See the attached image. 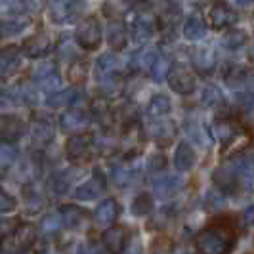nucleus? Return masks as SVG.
<instances>
[{
    "label": "nucleus",
    "mask_w": 254,
    "mask_h": 254,
    "mask_svg": "<svg viewBox=\"0 0 254 254\" xmlns=\"http://www.w3.org/2000/svg\"><path fill=\"white\" fill-rule=\"evenodd\" d=\"M212 134L222 143H228V141H231L239 134V128H237V125L233 121H229V119H216L214 125H212Z\"/></svg>",
    "instance_id": "26"
},
{
    "label": "nucleus",
    "mask_w": 254,
    "mask_h": 254,
    "mask_svg": "<svg viewBox=\"0 0 254 254\" xmlns=\"http://www.w3.org/2000/svg\"><path fill=\"white\" fill-rule=\"evenodd\" d=\"M92 151H94V145H92V138L84 132H78L69 136V140L65 143V155L69 159V163L80 166L86 165L90 159H92Z\"/></svg>",
    "instance_id": "2"
},
{
    "label": "nucleus",
    "mask_w": 254,
    "mask_h": 254,
    "mask_svg": "<svg viewBox=\"0 0 254 254\" xmlns=\"http://www.w3.org/2000/svg\"><path fill=\"white\" fill-rule=\"evenodd\" d=\"M247 78H249V75L243 67H231L229 71H226V76H224L226 84L233 90L241 88L243 84H247Z\"/></svg>",
    "instance_id": "38"
},
{
    "label": "nucleus",
    "mask_w": 254,
    "mask_h": 254,
    "mask_svg": "<svg viewBox=\"0 0 254 254\" xmlns=\"http://www.w3.org/2000/svg\"><path fill=\"white\" fill-rule=\"evenodd\" d=\"M212 182H214V186L224 195H233V193L239 191L243 180L237 176V172L233 170V166L224 165V166H218L216 170L212 172Z\"/></svg>",
    "instance_id": "6"
},
{
    "label": "nucleus",
    "mask_w": 254,
    "mask_h": 254,
    "mask_svg": "<svg viewBox=\"0 0 254 254\" xmlns=\"http://www.w3.org/2000/svg\"><path fill=\"white\" fill-rule=\"evenodd\" d=\"M113 178L119 186H130V184L136 182V174H134V170H130V168H115Z\"/></svg>",
    "instance_id": "43"
},
{
    "label": "nucleus",
    "mask_w": 254,
    "mask_h": 254,
    "mask_svg": "<svg viewBox=\"0 0 254 254\" xmlns=\"http://www.w3.org/2000/svg\"><path fill=\"white\" fill-rule=\"evenodd\" d=\"M170 69H172L170 60L165 58V56H159V58H157V62H155V65H153V69H151L153 80H155V82H161L165 76H168Z\"/></svg>",
    "instance_id": "40"
},
{
    "label": "nucleus",
    "mask_w": 254,
    "mask_h": 254,
    "mask_svg": "<svg viewBox=\"0 0 254 254\" xmlns=\"http://www.w3.org/2000/svg\"><path fill=\"white\" fill-rule=\"evenodd\" d=\"M235 245V235L226 224L204 228L195 237V247L201 254H229Z\"/></svg>",
    "instance_id": "1"
},
{
    "label": "nucleus",
    "mask_w": 254,
    "mask_h": 254,
    "mask_svg": "<svg viewBox=\"0 0 254 254\" xmlns=\"http://www.w3.org/2000/svg\"><path fill=\"white\" fill-rule=\"evenodd\" d=\"M141 141H143V134H141L140 127H136V123L125 127V134L121 138L123 151H127V155H136L140 149Z\"/></svg>",
    "instance_id": "22"
},
{
    "label": "nucleus",
    "mask_w": 254,
    "mask_h": 254,
    "mask_svg": "<svg viewBox=\"0 0 254 254\" xmlns=\"http://www.w3.org/2000/svg\"><path fill=\"white\" fill-rule=\"evenodd\" d=\"M243 222H245V226H254V204L243 210Z\"/></svg>",
    "instance_id": "50"
},
{
    "label": "nucleus",
    "mask_w": 254,
    "mask_h": 254,
    "mask_svg": "<svg viewBox=\"0 0 254 254\" xmlns=\"http://www.w3.org/2000/svg\"><path fill=\"white\" fill-rule=\"evenodd\" d=\"M251 56H253V60H254V44H253V54H251Z\"/></svg>",
    "instance_id": "55"
},
{
    "label": "nucleus",
    "mask_w": 254,
    "mask_h": 254,
    "mask_svg": "<svg viewBox=\"0 0 254 254\" xmlns=\"http://www.w3.org/2000/svg\"><path fill=\"white\" fill-rule=\"evenodd\" d=\"M29 23H31V19L27 15H13V17H8V19H2L0 21V37L2 38L15 37L23 29H27Z\"/></svg>",
    "instance_id": "25"
},
{
    "label": "nucleus",
    "mask_w": 254,
    "mask_h": 254,
    "mask_svg": "<svg viewBox=\"0 0 254 254\" xmlns=\"http://www.w3.org/2000/svg\"><path fill=\"white\" fill-rule=\"evenodd\" d=\"M52 48H54V38L46 31H38V33L31 35L23 42V52H25L29 58H35V60L46 56Z\"/></svg>",
    "instance_id": "11"
},
{
    "label": "nucleus",
    "mask_w": 254,
    "mask_h": 254,
    "mask_svg": "<svg viewBox=\"0 0 254 254\" xmlns=\"http://www.w3.org/2000/svg\"><path fill=\"white\" fill-rule=\"evenodd\" d=\"M191 65L199 75H210L216 67V56L210 48H193L191 50Z\"/></svg>",
    "instance_id": "17"
},
{
    "label": "nucleus",
    "mask_w": 254,
    "mask_h": 254,
    "mask_svg": "<svg viewBox=\"0 0 254 254\" xmlns=\"http://www.w3.org/2000/svg\"><path fill=\"white\" fill-rule=\"evenodd\" d=\"M62 218L60 214H48V216H44L40 220V231L44 233V235H54V233H58L60 228H62Z\"/></svg>",
    "instance_id": "41"
},
{
    "label": "nucleus",
    "mask_w": 254,
    "mask_h": 254,
    "mask_svg": "<svg viewBox=\"0 0 254 254\" xmlns=\"http://www.w3.org/2000/svg\"><path fill=\"white\" fill-rule=\"evenodd\" d=\"M170 109H172V102L165 94L153 96L149 100V105H147V113L151 117H165L166 113H170Z\"/></svg>",
    "instance_id": "30"
},
{
    "label": "nucleus",
    "mask_w": 254,
    "mask_h": 254,
    "mask_svg": "<svg viewBox=\"0 0 254 254\" xmlns=\"http://www.w3.org/2000/svg\"><path fill=\"white\" fill-rule=\"evenodd\" d=\"M75 38H76V44H78L80 48H84V50H88V52L98 50L103 40L100 21H98L96 17H86L84 21H80L78 27H76Z\"/></svg>",
    "instance_id": "3"
},
{
    "label": "nucleus",
    "mask_w": 254,
    "mask_h": 254,
    "mask_svg": "<svg viewBox=\"0 0 254 254\" xmlns=\"http://www.w3.org/2000/svg\"><path fill=\"white\" fill-rule=\"evenodd\" d=\"M239 6H251V4H254V0H235Z\"/></svg>",
    "instance_id": "54"
},
{
    "label": "nucleus",
    "mask_w": 254,
    "mask_h": 254,
    "mask_svg": "<svg viewBox=\"0 0 254 254\" xmlns=\"http://www.w3.org/2000/svg\"><path fill=\"white\" fill-rule=\"evenodd\" d=\"M119 212H121V206L119 203L115 201V199H105L102 203L96 206V210H94V224L96 226H100V228H111L115 224V220L119 218Z\"/></svg>",
    "instance_id": "14"
},
{
    "label": "nucleus",
    "mask_w": 254,
    "mask_h": 254,
    "mask_svg": "<svg viewBox=\"0 0 254 254\" xmlns=\"http://www.w3.org/2000/svg\"><path fill=\"white\" fill-rule=\"evenodd\" d=\"M201 102H203V105H206V107H220V105H224V94H222L220 88L208 84V86L203 88Z\"/></svg>",
    "instance_id": "37"
},
{
    "label": "nucleus",
    "mask_w": 254,
    "mask_h": 254,
    "mask_svg": "<svg viewBox=\"0 0 254 254\" xmlns=\"http://www.w3.org/2000/svg\"><path fill=\"white\" fill-rule=\"evenodd\" d=\"M153 210V199L149 193H140L132 201V214L134 216H145Z\"/></svg>",
    "instance_id": "39"
},
{
    "label": "nucleus",
    "mask_w": 254,
    "mask_h": 254,
    "mask_svg": "<svg viewBox=\"0 0 254 254\" xmlns=\"http://www.w3.org/2000/svg\"><path fill=\"white\" fill-rule=\"evenodd\" d=\"M13 157H15V151H13L12 143L0 141V170L2 168H8V166L12 165Z\"/></svg>",
    "instance_id": "44"
},
{
    "label": "nucleus",
    "mask_w": 254,
    "mask_h": 254,
    "mask_svg": "<svg viewBox=\"0 0 254 254\" xmlns=\"http://www.w3.org/2000/svg\"><path fill=\"white\" fill-rule=\"evenodd\" d=\"M245 44H247V33L241 29H229L222 37V46L226 50H239Z\"/></svg>",
    "instance_id": "32"
},
{
    "label": "nucleus",
    "mask_w": 254,
    "mask_h": 254,
    "mask_svg": "<svg viewBox=\"0 0 254 254\" xmlns=\"http://www.w3.org/2000/svg\"><path fill=\"white\" fill-rule=\"evenodd\" d=\"M182 188V182H180L178 176H163V178L155 180V184H153V190H155V195L157 197H161V199H170V197H174L176 193L180 191Z\"/></svg>",
    "instance_id": "23"
},
{
    "label": "nucleus",
    "mask_w": 254,
    "mask_h": 254,
    "mask_svg": "<svg viewBox=\"0 0 254 254\" xmlns=\"http://www.w3.org/2000/svg\"><path fill=\"white\" fill-rule=\"evenodd\" d=\"M176 132H178V128L172 121H155V123H151V128H149V136L161 147L170 145L174 136H176Z\"/></svg>",
    "instance_id": "19"
},
{
    "label": "nucleus",
    "mask_w": 254,
    "mask_h": 254,
    "mask_svg": "<svg viewBox=\"0 0 254 254\" xmlns=\"http://www.w3.org/2000/svg\"><path fill=\"white\" fill-rule=\"evenodd\" d=\"M84 10L82 0H52L50 2V17L56 23H67L78 17Z\"/></svg>",
    "instance_id": "4"
},
{
    "label": "nucleus",
    "mask_w": 254,
    "mask_h": 254,
    "mask_svg": "<svg viewBox=\"0 0 254 254\" xmlns=\"http://www.w3.org/2000/svg\"><path fill=\"white\" fill-rule=\"evenodd\" d=\"M19 64H21L19 48L8 46V48L0 50V80H8L17 71Z\"/></svg>",
    "instance_id": "18"
},
{
    "label": "nucleus",
    "mask_w": 254,
    "mask_h": 254,
    "mask_svg": "<svg viewBox=\"0 0 254 254\" xmlns=\"http://www.w3.org/2000/svg\"><path fill=\"white\" fill-rule=\"evenodd\" d=\"M155 29H157V23L151 15L147 13H138L134 19H132V27H130V35H132V40L136 44H145L149 38L155 35Z\"/></svg>",
    "instance_id": "12"
},
{
    "label": "nucleus",
    "mask_w": 254,
    "mask_h": 254,
    "mask_svg": "<svg viewBox=\"0 0 254 254\" xmlns=\"http://www.w3.org/2000/svg\"><path fill=\"white\" fill-rule=\"evenodd\" d=\"M188 132H190L191 138L197 140L199 143H203V141L206 140V132H204V128L201 127L199 121H191V123H188Z\"/></svg>",
    "instance_id": "46"
},
{
    "label": "nucleus",
    "mask_w": 254,
    "mask_h": 254,
    "mask_svg": "<svg viewBox=\"0 0 254 254\" xmlns=\"http://www.w3.org/2000/svg\"><path fill=\"white\" fill-rule=\"evenodd\" d=\"M56 128L48 117H35L33 119V127H31V143L35 149H46L54 140Z\"/></svg>",
    "instance_id": "5"
},
{
    "label": "nucleus",
    "mask_w": 254,
    "mask_h": 254,
    "mask_svg": "<svg viewBox=\"0 0 254 254\" xmlns=\"http://www.w3.org/2000/svg\"><path fill=\"white\" fill-rule=\"evenodd\" d=\"M182 33L188 40H201L206 33V25H204V19L199 13H191L190 17L184 21L182 27Z\"/></svg>",
    "instance_id": "24"
},
{
    "label": "nucleus",
    "mask_w": 254,
    "mask_h": 254,
    "mask_svg": "<svg viewBox=\"0 0 254 254\" xmlns=\"http://www.w3.org/2000/svg\"><path fill=\"white\" fill-rule=\"evenodd\" d=\"M159 21H161V25L165 27V29L166 27H168V29H172V27L180 21V8L174 4V2H165V4L161 6Z\"/></svg>",
    "instance_id": "31"
},
{
    "label": "nucleus",
    "mask_w": 254,
    "mask_h": 254,
    "mask_svg": "<svg viewBox=\"0 0 254 254\" xmlns=\"http://www.w3.org/2000/svg\"><path fill=\"white\" fill-rule=\"evenodd\" d=\"M206 203H208V206H212V208H218V206H222V204H224V199H222L220 195L208 193V195H206Z\"/></svg>",
    "instance_id": "51"
},
{
    "label": "nucleus",
    "mask_w": 254,
    "mask_h": 254,
    "mask_svg": "<svg viewBox=\"0 0 254 254\" xmlns=\"http://www.w3.org/2000/svg\"><path fill=\"white\" fill-rule=\"evenodd\" d=\"M253 186H254V178H253Z\"/></svg>",
    "instance_id": "57"
},
{
    "label": "nucleus",
    "mask_w": 254,
    "mask_h": 254,
    "mask_svg": "<svg viewBox=\"0 0 254 254\" xmlns=\"http://www.w3.org/2000/svg\"><path fill=\"white\" fill-rule=\"evenodd\" d=\"M88 115L84 113L80 107H71L62 113L60 117V127L65 132H71V134H78L80 130L88 127Z\"/></svg>",
    "instance_id": "15"
},
{
    "label": "nucleus",
    "mask_w": 254,
    "mask_h": 254,
    "mask_svg": "<svg viewBox=\"0 0 254 254\" xmlns=\"http://www.w3.org/2000/svg\"><path fill=\"white\" fill-rule=\"evenodd\" d=\"M35 82H37L38 90L48 92V94L52 96V94L60 92V86H62V76H60V73H58V71H54V73H50V75L37 78Z\"/></svg>",
    "instance_id": "35"
},
{
    "label": "nucleus",
    "mask_w": 254,
    "mask_h": 254,
    "mask_svg": "<svg viewBox=\"0 0 254 254\" xmlns=\"http://www.w3.org/2000/svg\"><path fill=\"white\" fill-rule=\"evenodd\" d=\"M105 191V178H103L100 172H96L90 180H86L84 184H80L75 190V199L78 201H92V199H98Z\"/></svg>",
    "instance_id": "16"
},
{
    "label": "nucleus",
    "mask_w": 254,
    "mask_h": 254,
    "mask_svg": "<svg viewBox=\"0 0 254 254\" xmlns=\"http://www.w3.org/2000/svg\"><path fill=\"white\" fill-rule=\"evenodd\" d=\"M27 130V125L13 115H4L0 117V141L4 143H13V141L21 140Z\"/></svg>",
    "instance_id": "10"
},
{
    "label": "nucleus",
    "mask_w": 254,
    "mask_h": 254,
    "mask_svg": "<svg viewBox=\"0 0 254 254\" xmlns=\"http://www.w3.org/2000/svg\"><path fill=\"white\" fill-rule=\"evenodd\" d=\"M119 67V60L113 54H103L102 58L98 60V71L102 73V76L105 75H113Z\"/></svg>",
    "instance_id": "42"
},
{
    "label": "nucleus",
    "mask_w": 254,
    "mask_h": 254,
    "mask_svg": "<svg viewBox=\"0 0 254 254\" xmlns=\"http://www.w3.org/2000/svg\"><path fill=\"white\" fill-rule=\"evenodd\" d=\"M60 218H62L65 228L78 229L84 226V222L88 220V214H86V210L78 208L75 204H64V206H60Z\"/></svg>",
    "instance_id": "21"
},
{
    "label": "nucleus",
    "mask_w": 254,
    "mask_h": 254,
    "mask_svg": "<svg viewBox=\"0 0 254 254\" xmlns=\"http://www.w3.org/2000/svg\"><path fill=\"white\" fill-rule=\"evenodd\" d=\"M69 188H71V172H67V170L56 172L48 180V190L52 195H65Z\"/></svg>",
    "instance_id": "29"
},
{
    "label": "nucleus",
    "mask_w": 254,
    "mask_h": 254,
    "mask_svg": "<svg viewBox=\"0 0 254 254\" xmlns=\"http://www.w3.org/2000/svg\"><path fill=\"white\" fill-rule=\"evenodd\" d=\"M100 90H102L105 96H115L121 90V82L113 75H105V80L100 82Z\"/></svg>",
    "instance_id": "45"
},
{
    "label": "nucleus",
    "mask_w": 254,
    "mask_h": 254,
    "mask_svg": "<svg viewBox=\"0 0 254 254\" xmlns=\"http://www.w3.org/2000/svg\"><path fill=\"white\" fill-rule=\"evenodd\" d=\"M174 165L182 172L193 168V165H195V151H193V147H191L190 143L182 141L178 145V149L174 153Z\"/></svg>",
    "instance_id": "28"
},
{
    "label": "nucleus",
    "mask_w": 254,
    "mask_h": 254,
    "mask_svg": "<svg viewBox=\"0 0 254 254\" xmlns=\"http://www.w3.org/2000/svg\"><path fill=\"white\" fill-rule=\"evenodd\" d=\"M235 19H237V15L233 12V8L229 6L228 2H224V0L214 2L210 6V10H208V23H210L212 29H216V31L233 25Z\"/></svg>",
    "instance_id": "9"
},
{
    "label": "nucleus",
    "mask_w": 254,
    "mask_h": 254,
    "mask_svg": "<svg viewBox=\"0 0 254 254\" xmlns=\"http://www.w3.org/2000/svg\"><path fill=\"white\" fill-rule=\"evenodd\" d=\"M130 6H134V8H138V10H145V8H149L153 4V0H127Z\"/></svg>",
    "instance_id": "53"
},
{
    "label": "nucleus",
    "mask_w": 254,
    "mask_h": 254,
    "mask_svg": "<svg viewBox=\"0 0 254 254\" xmlns=\"http://www.w3.org/2000/svg\"><path fill=\"white\" fill-rule=\"evenodd\" d=\"M157 58H159V52L155 50V48H143V50L134 58V60H136L134 64L138 65V71H149V73H151Z\"/></svg>",
    "instance_id": "36"
},
{
    "label": "nucleus",
    "mask_w": 254,
    "mask_h": 254,
    "mask_svg": "<svg viewBox=\"0 0 254 254\" xmlns=\"http://www.w3.org/2000/svg\"><path fill=\"white\" fill-rule=\"evenodd\" d=\"M86 75H88V64L82 58H73V64L69 65V71H67L69 80L75 84H82L86 80Z\"/></svg>",
    "instance_id": "33"
},
{
    "label": "nucleus",
    "mask_w": 254,
    "mask_h": 254,
    "mask_svg": "<svg viewBox=\"0 0 254 254\" xmlns=\"http://www.w3.org/2000/svg\"><path fill=\"white\" fill-rule=\"evenodd\" d=\"M168 84L170 88L174 90L176 94H182V96H188L195 90V76L188 71V67L184 65H172L170 73H168Z\"/></svg>",
    "instance_id": "8"
},
{
    "label": "nucleus",
    "mask_w": 254,
    "mask_h": 254,
    "mask_svg": "<svg viewBox=\"0 0 254 254\" xmlns=\"http://www.w3.org/2000/svg\"><path fill=\"white\" fill-rule=\"evenodd\" d=\"M92 115L96 117V119H100V123H111L115 121L113 119V111H111V107H109V102L105 100V98H98V100H94L92 102Z\"/></svg>",
    "instance_id": "34"
},
{
    "label": "nucleus",
    "mask_w": 254,
    "mask_h": 254,
    "mask_svg": "<svg viewBox=\"0 0 254 254\" xmlns=\"http://www.w3.org/2000/svg\"><path fill=\"white\" fill-rule=\"evenodd\" d=\"M33 241H35V228L33 226H19L8 235V239L4 243V251L13 254L23 253L33 245Z\"/></svg>",
    "instance_id": "7"
},
{
    "label": "nucleus",
    "mask_w": 254,
    "mask_h": 254,
    "mask_svg": "<svg viewBox=\"0 0 254 254\" xmlns=\"http://www.w3.org/2000/svg\"><path fill=\"white\" fill-rule=\"evenodd\" d=\"M127 241H128V233L123 226H111V228H107L103 231L102 245L109 254L125 253Z\"/></svg>",
    "instance_id": "13"
},
{
    "label": "nucleus",
    "mask_w": 254,
    "mask_h": 254,
    "mask_svg": "<svg viewBox=\"0 0 254 254\" xmlns=\"http://www.w3.org/2000/svg\"><path fill=\"white\" fill-rule=\"evenodd\" d=\"M165 165L166 163H165V157H163V155L151 157V161H149V168H153V170H161Z\"/></svg>",
    "instance_id": "52"
},
{
    "label": "nucleus",
    "mask_w": 254,
    "mask_h": 254,
    "mask_svg": "<svg viewBox=\"0 0 254 254\" xmlns=\"http://www.w3.org/2000/svg\"><path fill=\"white\" fill-rule=\"evenodd\" d=\"M2 2H8V0H0V4H2Z\"/></svg>",
    "instance_id": "56"
},
{
    "label": "nucleus",
    "mask_w": 254,
    "mask_h": 254,
    "mask_svg": "<svg viewBox=\"0 0 254 254\" xmlns=\"http://www.w3.org/2000/svg\"><path fill=\"white\" fill-rule=\"evenodd\" d=\"M46 0H25V8L29 13H38L44 10Z\"/></svg>",
    "instance_id": "49"
},
{
    "label": "nucleus",
    "mask_w": 254,
    "mask_h": 254,
    "mask_svg": "<svg viewBox=\"0 0 254 254\" xmlns=\"http://www.w3.org/2000/svg\"><path fill=\"white\" fill-rule=\"evenodd\" d=\"M103 253V245L96 241H86L80 249V254H102Z\"/></svg>",
    "instance_id": "48"
},
{
    "label": "nucleus",
    "mask_w": 254,
    "mask_h": 254,
    "mask_svg": "<svg viewBox=\"0 0 254 254\" xmlns=\"http://www.w3.org/2000/svg\"><path fill=\"white\" fill-rule=\"evenodd\" d=\"M82 102V94L78 90H60L56 94H52L48 98V105L50 107H64V105H78Z\"/></svg>",
    "instance_id": "27"
},
{
    "label": "nucleus",
    "mask_w": 254,
    "mask_h": 254,
    "mask_svg": "<svg viewBox=\"0 0 254 254\" xmlns=\"http://www.w3.org/2000/svg\"><path fill=\"white\" fill-rule=\"evenodd\" d=\"M15 206H17V201L13 199L10 193H6L4 190H0V214H4V212H12Z\"/></svg>",
    "instance_id": "47"
},
{
    "label": "nucleus",
    "mask_w": 254,
    "mask_h": 254,
    "mask_svg": "<svg viewBox=\"0 0 254 254\" xmlns=\"http://www.w3.org/2000/svg\"><path fill=\"white\" fill-rule=\"evenodd\" d=\"M107 44L113 50H123L127 46V27L123 17H111L107 23Z\"/></svg>",
    "instance_id": "20"
}]
</instances>
